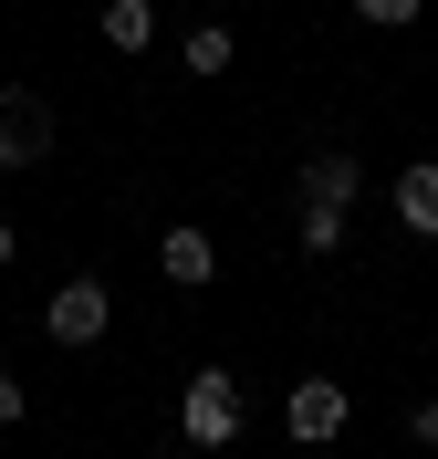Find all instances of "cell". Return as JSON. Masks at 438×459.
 <instances>
[{
  "label": "cell",
  "mask_w": 438,
  "mask_h": 459,
  "mask_svg": "<svg viewBox=\"0 0 438 459\" xmlns=\"http://www.w3.org/2000/svg\"><path fill=\"white\" fill-rule=\"evenodd\" d=\"M397 220L417 240H438V168H397Z\"/></svg>",
  "instance_id": "52a82bcc"
},
{
  "label": "cell",
  "mask_w": 438,
  "mask_h": 459,
  "mask_svg": "<svg viewBox=\"0 0 438 459\" xmlns=\"http://www.w3.org/2000/svg\"><path fill=\"white\" fill-rule=\"evenodd\" d=\"M53 157V105L31 84H0V168H42Z\"/></svg>",
  "instance_id": "7a4b0ae2"
},
{
  "label": "cell",
  "mask_w": 438,
  "mask_h": 459,
  "mask_svg": "<svg viewBox=\"0 0 438 459\" xmlns=\"http://www.w3.org/2000/svg\"><path fill=\"white\" fill-rule=\"evenodd\" d=\"M105 42L116 53H146L157 42V0H105Z\"/></svg>",
  "instance_id": "ba28073f"
},
{
  "label": "cell",
  "mask_w": 438,
  "mask_h": 459,
  "mask_svg": "<svg viewBox=\"0 0 438 459\" xmlns=\"http://www.w3.org/2000/svg\"><path fill=\"white\" fill-rule=\"evenodd\" d=\"M11 251H21V230H11V220H0V272H11Z\"/></svg>",
  "instance_id": "5bb4252c"
},
{
  "label": "cell",
  "mask_w": 438,
  "mask_h": 459,
  "mask_svg": "<svg viewBox=\"0 0 438 459\" xmlns=\"http://www.w3.org/2000/svg\"><path fill=\"white\" fill-rule=\"evenodd\" d=\"M417 449H438V397H428V407H417Z\"/></svg>",
  "instance_id": "4fadbf2b"
},
{
  "label": "cell",
  "mask_w": 438,
  "mask_h": 459,
  "mask_svg": "<svg viewBox=\"0 0 438 459\" xmlns=\"http://www.w3.org/2000/svg\"><path fill=\"white\" fill-rule=\"evenodd\" d=\"M157 272H167L177 292L219 282V240H209V230H167V240H157Z\"/></svg>",
  "instance_id": "8992f818"
},
{
  "label": "cell",
  "mask_w": 438,
  "mask_h": 459,
  "mask_svg": "<svg viewBox=\"0 0 438 459\" xmlns=\"http://www.w3.org/2000/svg\"><path fill=\"white\" fill-rule=\"evenodd\" d=\"M282 429L303 438V449H323V438H345V386H334V376H303V386L282 397Z\"/></svg>",
  "instance_id": "3957f363"
},
{
  "label": "cell",
  "mask_w": 438,
  "mask_h": 459,
  "mask_svg": "<svg viewBox=\"0 0 438 459\" xmlns=\"http://www.w3.org/2000/svg\"><path fill=\"white\" fill-rule=\"evenodd\" d=\"M230 53H240V31H219V22L188 31V74H230Z\"/></svg>",
  "instance_id": "9c48e42d"
},
{
  "label": "cell",
  "mask_w": 438,
  "mask_h": 459,
  "mask_svg": "<svg viewBox=\"0 0 438 459\" xmlns=\"http://www.w3.org/2000/svg\"><path fill=\"white\" fill-rule=\"evenodd\" d=\"M105 314H116V303H105V282H53L42 334H53V344H94V334H105Z\"/></svg>",
  "instance_id": "277c9868"
},
{
  "label": "cell",
  "mask_w": 438,
  "mask_h": 459,
  "mask_svg": "<svg viewBox=\"0 0 438 459\" xmlns=\"http://www.w3.org/2000/svg\"><path fill=\"white\" fill-rule=\"evenodd\" d=\"M355 11H365V22H376V31H397V22H417V0H355Z\"/></svg>",
  "instance_id": "8fae6325"
},
{
  "label": "cell",
  "mask_w": 438,
  "mask_h": 459,
  "mask_svg": "<svg viewBox=\"0 0 438 459\" xmlns=\"http://www.w3.org/2000/svg\"><path fill=\"white\" fill-rule=\"evenodd\" d=\"M0 429H21V376H0Z\"/></svg>",
  "instance_id": "7c38bea8"
},
{
  "label": "cell",
  "mask_w": 438,
  "mask_h": 459,
  "mask_svg": "<svg viewBox=\"0 0 438 459\" xmlns=\"http://www.w3.org/2000/svg\"><path fill=\"white\" fill-rule=\"evenodd\" d=\"M177 438H188V449H230L240 438V386L219 366H199L188 386H177Z\"/></svg>",
  "instance_id": "6da1fadb"
},
{
  "label": "cell",
  "mask_w": 438,
  "mask_h": 459,
  "mask_svg": "<svg viewBox=\"0 0 438 459\" xmlns=\"http://www.w3.org/2000/svg\"><path fill=\"white\" fill-rule=\"evenodd\" d=\"M355 188H365V168H355L345 146H323V157H303V188H292V199H303V209H334V220H345V209H355Z\"/></svg>",
  "instance_id": "5b68a950"
},
{
  "label": "cell",
  "mask_w": 438,
  "mask_h": 459,
  "mask_svg": "<svg viewBox=\"0 0 438 459\" xmlns=\"http://www.w3.org/2000/svg\"><path fill=\"white\" fill-rule=\"evenodd\" d=\"M303 251L334 261V251H345V220H334V209H303Z\"/></svg>",
  "instance_id": "30bf717a"
}]
</instances>
